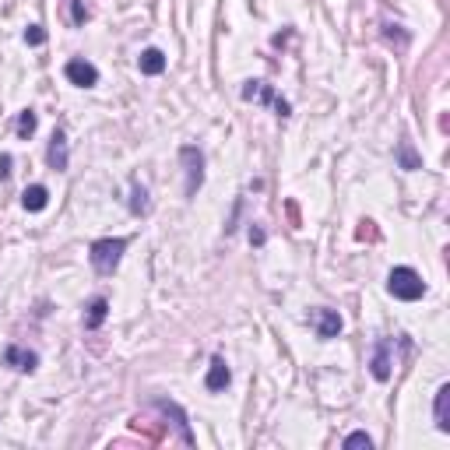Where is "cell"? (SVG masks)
I'll use <instances>...</instances> for the list:
<instances>
[{"instance_id":"cell-1","label":"cell","mask_w":450,"mask_h":450,"mask_svg":"<svg viewBox=\"0 0 450 450\" xmlns=\"http://www.w3.org/2000/svg\"><path fill=\"white\" fill-rule=\"evenodd\" d=\"M387 289H390L394 299L415 303V299L426 296V281H422L419 271H412V267H394V271L387 274Z\"/></svg>"},{"instance_id":"cell-2","label":"cell","mask_w":450,"mask_h":450,"mask_svg":"<svg viewBox=\"0 0 450 450\" xmlns=\"http://www.w3.org/2000/svg\"><path fill=\"white\" fill-rule=\"evenodd\" d=\"M124 250H127V240H99V243H92V267L99 271V274H112L117 271V264H120V257H124Z\"/></svg>"},{"instance_id":"cell-3","label":"cell","mask_w":450,"mask_h":450,"mask_svg":"<svg viewBox=\"0 0 450 450\" xmlns=\"http://www.w3.org/2000/svg\"><path fill=\"white\" fill-rule=\"evenodd\" d=\"M180 158L187 165V197H194L204 183V155L194 144H187V148H180Z\"/></svg>"},{"instance_id":"cell-4","label":"cell","mask_w":450,"mask_h":450,"mask_svg":"<svg viewBox=\"0 0 450 450\" xmlns=\"http://www.w3.org/2000/svg\"><path fill=\"white\" fill-rule=\"evenodd\" d=\"M67 81L78 85V88H92V85H99V71L88 60H71L67 64Z\"/></svg>"},{"instance_id":"cell-5","label":"cell","mask_w":450,"mask_h":450,"mask_svg":"<svg viewBox=\"0 0 450 450\" xmlns=\"http://www.w3.org/2000/svg\"><path fill=\"white\" fill-rule=\"evenodd\" d=\"M4 366H11V369H18V373H32V369L39 366V356L28 352V349L8 345V349H4Z\"/></svg>"},{"instance_id":"cell-6","label":"cell","mask_w":450,"mask_h":450,"mask_svg":"<svg viewBox=\"0 0 450 450\" xmlns=\"http://www.w3.org/2000/svg\"><path fill=\"white\" fill-rule=\"evenodd\" d=\"M155 408L158 412H165V415H173V422H176V429H180V443H194V433H190V426H187V415H183V408L176 405V401H165V398H155Z\"/></svg>"},{"instance_id":"cell-7","label":"cell","mask_w":450,"mask_h":450,"mask_svg":"<svg viewBox=\"0 0 450 450\" xmlns=\"http://www.w3.org/2000/svg\"><path fill=\"white\" fill-rule=\"evenodd\" d=\"M46 162H49V169H56V173H64V169H67V138H64V131H56L49 138Z\"/></svg>"},{"instance_id":"cell-8","label":"cell","mask_w":450,"mask_h":450,"mask_svg":"<svg viewBox=\"0 0 450 450\" xmlns=\"http://www.w3.org/2000/svg\"><path fill=\"white\" fill-rule=\"evenodd\" d=\"M313 324H317V334L324 338H338V331H342V317H338L334 310H313Z\"/></svg>"},{"instance_id":"cell-9","label":"cell","mask_w":450,"mask_h":450,"mask_svg":"<svg viewBox=\"0 0 450 450\" xmlns=\"http://www.w3.org/2000/svg\"><path fill=\"white\" fill-rule=\"evenodd\" d=\"M229 380H233L229 366H225L222 356H215V359H211V369H208V390H225V387H229Z\"/></svg>"},{"instance_id":"cell-10","label":"cell","mask_w":450,"mask_h":450,"mask_svg":"<svg viewBox=\"0 0 450 450\" xmlns=\"http://www.w3.org/2000/svg\"><path fill=\"white\" fill-rule=\"evenodd\" d=\"M373 376L383 383V380H390V342H376V352H373Z\"/></svg>"},{"instance_id":"cell-11","label":"cell","mask_w":450,"mask_h":450,"mask_svg":"<svg viewBox=\"0 0 450 450\" xmlns=\"http://www.w3.org/2000/svg\"><path fill=\"white\" fill-rule=\"evenodd\" d=\"M436 429L450 433V383H443L436 390Z\"/></svg>"},{"instance_id":"cell-12","label":"cell","mask_w":450,"mask_h":450,"mask_svg":"<svg viewBox=\"0 0 450 450\" xmlns=\"http://www.w3.org/2000/svg\"><path fill=\"white\" fill-rule=\"evenodd\" d=\"M138 67H141V74H162L165 71V53L162 49H144L141 53V60H138Z\"/></svg>"},{"instance_id":"cell-13","label":"cell","mask_w":450,"mask_h":450,"mask_svg":"<svg viewBox=\"0 0 450 450\" xmlns=\"http://www.w3.org/2000/svg\"><path fill=\"white\" fill-rule=\"evenodd\" d=\"M131 429H134V433H141L148 443H158V440L165 436V426H162V422H151V419H134V422H131Z\"/></svg>"},{"instance_id":"cell-14","label":"cell","mask_w":450,"mask_h":450,"mask_svg":"<svg viewBox=\"0 0 450 450\" xmlns=\"http://www.w3.org/2000/svg\"><path fill=\"white\" fill-rule=\"evenodd\" d=\"M46 201H49V190H46V187H39V183H35V187H28V190L22 194V204H25L28 211H42V208H46Z\"/></svg>"},{"instance_id":"cell-15","label":"cell","mask_w":450,"mask_h":450,"mask_svg":"<svg viewBox=\"0 0 450 450\" xmlns=\"http://www.w3.org/2000/svg\"><path fill=\"white\" fill-rule=\"evenodd\" d=\"M106 313H109V303H106V299H92L88 317H85V327H88V331H95V327L106 320Z\"/></svg>"},{"instance_id":"cell-16","label":"cell","mask_w":450,"mask_h":450,"mask_svg":"<svg viewBox=\"0 0 450 450\" xmlns=\"http://www.w3.org/2000/svg\"><path fill=\"white\" fill-rule=\"evenodd\" d=\"M151 204H148V190L141 187V183H131V211L134 215H144Z\"/></svg>"},{"instance_id":"cell-17","label":"cell","mask_w":450,"mask_h":450,"mask_svg":"<svg viewBox=\"0 0 450 450\" xmlns=\"http://www.w3.org/2000/svg\"><path fill=\"white\" fill-rule=\"evenodd\" d=\"M35 124H39V120H35V112L25 109L22 117H18V138H32V134H35Z\"/></svg>"},{"instance_id":"cell-18","label":"cell","mask_w":450,"mask_h":450,"mask_svg":"<svg viewBox=\"0 0 450 450\" xmlns=\"http://www.w3.org/2000/svg\"><path fill=\"white\" fill-rule=\"evenodd\" d=\"M398 155H401V165H405V169H419V165H422V162L415 158V151H412V148H408L405 141H401V148H398Z\"/></svg>"},{"instance_id":"cell-19","label":"cell","mask_w":450,"mask_h":450,"mask_svg":"<svg viewBox=\"0 0 450 450\" xmlns=\"http://www.w3.org/2000/svg\"><path fill=\"white\" fill-rule=\"evenodd\" d=\"M71 18H74V25H85V22H88V8H85V0H71Z\"/></svg>"},{"instance_id":"cell-20","label":"cell","mask_w":450,"mask_h":450,"mask_svg":"<svg viewBox=\"0 0 450 450\" xmlns=\"http://www.w3.org/2000/svg\"><path fill=\"white\" fill-rule=\"evenodd\" d=\"M25 42H28V46H42V42H46V32H42L39 25H28V28H25Z\"/></svg>"},{"instance_id":"cell-21","label":"cell","mask_w":450,"mask_h":450,"mask_svg":"<svg viewBox=\"0 0 450 450\" xmlns=\"http://www.w3.org/2000/svg\"><path fill=\"white\" fill-rule=\"evenodd\" d=\"M345 447H366V450H369V447H373V440H369L366 433H352V436L345 440Z\"/></svg>"},{"instance_id":"cell-22","label":"cell","mask_w":450,"mask_h":450,"mask_svg":"<svg viewBox=\"0 0 450 450\" xmlns=\"http://www.w3.org/2000/svg\"><path fill=\"white\" fill-rule=\"evenodd\" d=\"M359 240H376V229H373V222H362V225H359Z\"/></svg>"},{"instance_id":"cell-23","label":"cell","mask_w":450,"mask_h":450,"mask_svg":"<svg viewBox=\"0 0 450 450\" xmlns=\"http://www.w3.org/2000/svg\"><path fill=\"white\" fill-rule=\"evenodd\" d=\"M11 176V155H0V180Z\"/></svg>"},{"instance_id":"cell-24","label":"cell","mask_w":450,"mask_h":450,"mask_svg":"<svg viewBox=\"0 0 450 450\" xmlns=\"http://www.w3.org/2000/svg\"><path fill=\"white\" fill-rule=\"evenodd\" d=\"M285 211H289V222H292V225H299V208H296V201H289V204H285Z\"/></svg>"},{"instance_id":"cell-25","label":"cell","mask_w":450,"mask_h":450,"mask_svg":"<svg viewBox=\"0 0 450 450\" xmlns=\"http://www.w3.org/2000/svg\"><path fill=\"white\" fill-rule=\"evenodd\" d=\"M250 243H257V247H260V243H264V233H260V229H250Z\"/></svg>"}]
</instances>
